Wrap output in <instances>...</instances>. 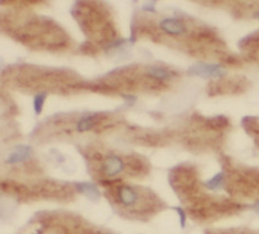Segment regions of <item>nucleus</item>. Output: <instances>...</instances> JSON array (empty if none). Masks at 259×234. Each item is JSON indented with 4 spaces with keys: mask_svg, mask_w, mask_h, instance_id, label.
Wrapping results in <instances>:
<instances>
[{
    "mask_svg": "<svg viewBox=\"0 0 259 234\" xmlns=\"http://www.w3.org/2000/svg\"><path fill=\"white\" fill-rule=\"evenodd\" d=\"M87 163L90 173L101 186L114 181H122L120 176L127 174L134 178H143L149 173V164L138 155H126L94 152L87 154Z\"/></svg>",
    "mask_w": 259,
    "mask_h": 234,
    "instance_id": "nucleus-2",
    "label": "nucleus"
},
{
    "mask_svg": "<svg viewBox=\"0 0 259 234\" xmlns=\"http://www.w3.org/2000/svg\"><path fill=\"white\" fill-rule=\"evenodd\" d=\"M77 188L79 193L85 194L88 199L93 200V201H96L100 197L99 190L93 183H77Z\"/></svg>",
    "mask_w": 259,
    "mask_h": 234,
    "instance_id": "nucleus-9",
    "label": "nucleus"
},
{
    "mask_svg": "<svg viewBox=\"0 0 259 234\" xmlns=\"http://www.w3.org/2000/svg\"><path fill=\"white\" fill-rule=\"evenodd\" d=\"M32 150L30 147L20 146L15 149L14 152L9 154V157L6 159V163L8 165H19L26 163L31 158Z\"/></svg>",
    "mask_w": 259,
    "mask_h": 234,
    "instance_id": "nucleus-6",
    "label": "nucleus"
},
{
    "mask_svg": "<svg viewBox=\"0 0 259 234\" xmlns=\"http://www.w3.org/2000/svg\"><path fill=\"white\" fill-rule=\"evenodd\" d=\"M257 144H258V146H259V140H258V141H257Z\"/></svg>",
    "mask_w": 259,
    "mask_h": 234,
    "instance_id": "nucleus-15",
    "label": "nucleus"
},
{
    "mask_svg": "<svg viewBox=\"0 0 259 234\" xmlns=\"http://www.w3.org/2000/svg\"><path fill=\"white\" fill-rule=\"evenodd\" d=\"M160 28L169 35H180L186 31V26L183 21L174 18H166L160 22Z\"/></svg>",
    "mask_w": 259,
    "mask_h": 234,
    "instance_id": "nucleus-7",
    "label": "nucleus"
},
{
    "mask_svg": "<svg viewBox=\"0 0 259 234\" xmlns=\"http://www.w3.org/2000/svg\"><path fill=\"white\" fill-rule=\"evenodd\" d=\"M106 197L121 216L129 220L148 221L165 209V203L148 188L114 181L103 186Z\"/></svg>",
    "mask_w": 259,
    "mask_h": 234,
    "instance_id": "nucleus-1",
    "label": "nucleus"
},
{
    "mask_svg": "<svg viewBox=\"0 0 259 234\" xmlns=\"http://www.w3.org/2000/svg\"><path fill=\"white\" fill-rule=\"evenodd\" d=\"M103 118V114L100 113H94V114H89L83 116L78 122V126H77V129L78 131L83 132V131H88L90 129H93V128L98 124V122Z\"/></svg>",
    "mask_w": 259,
    "mask_h": 234,
    "instance_id": "nucleus-8",
    "label": "nucleus"
},
{
    "mask_svg": "<svg viewBox=\"0 0 259 234\" xmlns=\"http://www.w3.org/2000/svg\"><path fill=\"white\" fill-rule=\"evenodd\" d=\"M190 75L198 76L202 78H222L226 74V71L223 67L218 65H211V64H204L199 63L194 66H191L188 69Z\"/></svg>",
    "mask_w": 259,
    "mask_h": 234,
    "instance_id": "nucleus-5",
    "label": "nucleus"
},
{
    "mask_svg": "<svg viewBox=\"0 0 259 234\" xmlns=\"http://www.w3.org/2000/svg\"><path fill=\"white\" fill-rule=\"evenodd\" d=\"M31 223L37 226L36 234H111L89 223L80 215L64 211L38 213Z\"/></svg>",
    "mask_w": 259,
    "mask_h": 234,
    "instance_id": "nucleus-3",
    "label": "nucleus"
},
{
    "mask_svg": "<svg viewBox=\"0 0 259 234\" xmlns=\"http://www.w3.org/2000/svg\"><path fill=\"white\" fill-rule=\"evenodd\" d=\"M254 208H255V210L257 211V212L259 213V200H258V201H256V203H255V205H254Z\"/></svg>",
    "mask_w": 259,
    "mask_h": 234,
    "instance_id": "nucleus-14",
    "label": "nucleus"
},
{
    "mask_svg": "<svg viewBox=\"0 0 259 234\" xmlns=\"http://www.w3.org/2000/svg\"><path fill=\"white\" fill-rule=\"evenodd\" d=\"M210 234H254L252 232H248L246 230H226V231H213Z\"/></svg>",
    "mask_w": 259,
    "mask_h": 234,
    "instance_id": "nucleus-13",
    "label": "nucleus"
},
{
    "mask_svg": "<svg viewBox=\"0 0 259 234\" xmlns=\"http://www.w3.org/2000/svg\"><path fill=\"white\" fill-rule=\"evenodd\" d=\"M227 191L241 197H254L259 194V170L237 169L234 165H227Z\"/></svg>",
    "mask_w": 259,
    "mask_h": 234,
    "instance_id": "nucleus-4",
    "label": "nucleus"
},
{
    "mask_svg": "<svg viewBox=\"0 0 259 234\" xmlns=\"http://www.w3.org/2000/svg\"><path fill=\"white\" fill-rule=\"evenodd\" d=\"M206 124H207V126H209L211 129H223V128L227 127L228 120L226 116L218 115V116H215V118L207 120Z\"/></svg>",
    "mask_w": 259,
    "mask_h": 234,
    "instance_id": "nucleus-11",
    "label": "nucleus"
},
{
    "mask_svg": "<svg viewBox=\"0 0 259 234\" xmlns=\"http://www.w3.org/2000/svg\"><path fill=\"white\" fill-rule=\"evenodd\" d=\"M148 74L157 80H166L171 77L170 72L165 68H161V67H151L148 70Z\"/></svg>",
    "mask_w": 259,
    "mask_h": 234,
    "instance_id": "nucleus-10",
    "label": "nucleus"
},
{
    "mask_svg": "<svg viewBox=\"0 0 259 234\" xmlns=\"http://www.w3.org/2000/svg\"><path fill=\"white\" fill-rule=\"evenodd\" d=\"M47 94L45 92L41 93H38L36 94L35 99H33V110H35L36 114H40L42 108H44V104H45V100H46Z\"/></svg>",
    "mask_w": 259,
    "mask_h": 234,
    "instance_id": "nucleus-12",
    "label": "nucleus"
}]
</instances>
